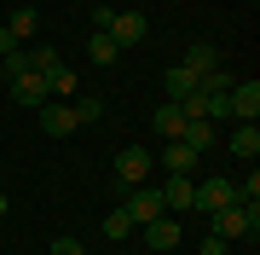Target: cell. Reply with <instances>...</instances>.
Wrapping results in <instances>:
<instances>
[{"instance_id":"ba28073f","label":"cell","mask_w":260,"mask_h":255,"mask_svg":"<svg viewBox=\"0 0 260 255\" xmlns=\"http://www.w3.org/2000/svg\"><path fill=\"white\" fill-rule=\"evenodd\" d=\"M41 128H47L52 139H70V133L81 128V122H75V110H70L64 99H47V104H41Z\"/></svg>"},{"instance_id":"9c48e42d","label":"cell","mask_w":260,"mask_h":255,"mask_svg":"<svg viewBox=\"0 0 260 255\" xmlns=\"http://www.w3.org/2000/svg\"><path fill=\"white\" fill-rule=\"evenodd\" d=\"M260 116V81H232V122H254Z\"/></svg>"},{"instance_id":"9a60e30c","label":"cell","mask_w":260,"mask_h":255,"mask_svg":"<svg viewBox=\"0 0 260 255\" xmlns=\"http://www.w3.org/2000/svg\"><path fill=\"white\" fill-rule=\"evenodd\" d=\"M232 157H243V162L260 157V128H254V122H237V128H232Z\"/></svg>"},{"instance_id":"ffe728a7","label":"cell","mask_w":260,"mask_h":255,"mask_svg":"<svg viewBox=\"0 0 260 255\" xmlns=\"http://www.w3.org/2000/svg\"><path fill=\"white\" fill-rule=\"evenodd\" d=\"M179 139H185V145H191L197 157H203L208 145H214V122H185V133H179Z\"/></svg>"},{"instance_id":"5bb4252c","label":"cell","mask_w":260,"mask_h":255,"mask_svg":"<svg viewBox=\"0 0 260 255\" xmlns=\"http://www.w3.org/2000/svg\"><path fill=\"white\" fill-rule=\"evenodd\" d=\"M35 29H41V12H35V6H12V18H6V35L18 41V47H23L29 35H35Z\"/></svg>"},{"instance_id":"83f0119b","label":"cell","mask_w":260,"mask_h":255,"mask_svg":"<svg viewBox=\"0 0 260 255\" xmlns=\"http://www.w3.org/2000/svg\"><path fill=\"white\" fill-rule=\"evenodd\" d=\"M0 99H6V87H0Z\"/></svg>"},{"instance_id":"d6986e66","label":"cell","mask_w":260,"mask_h":255,"mask_svg":"<svg viewBox=\"0 0 260 255\" xmlns=\"http://www.w3.org/2000/svg\"><path fill=\"white\" fill-rule=\"evenodd\" d=\"M156 133H162V139H179V133H185V116H179V104H156Z\"/></svg>"},{"instance_id":"6da1fadb","label":"cell","mask_w":260,"mask_h":255,"mask_svg":"<svg viewBox=\"0 0 260 255\" xmlns=\"http://www.w3.org/2000/svg\"><path fill=\"white\" fill-rule=\"evenodd\" d=\"M29 70H41L47 93H52V99H64V104L75 99V87H81V81H75V70L58 58V47H35V52H29Z\"/></svg>"},{"instance_id":"44dd1931","label":"cell","mask_w":260,"mask_h":255,"mask_svg":"<svg viewBox=\"0 0 260 255\" xmlns=\"http://www.w3.org/2000/svg\"><path fill=\"white\" fill-rule=\"evenodd\" d=\"M99 226H104V238H127V232H133V215H127V209H110Z\"/></svg>"},{"instance_id":"5b68a950","label":"cell","mask_w":260,"mask_h":255,"mask_svg":"<svg viewBox=\"0 0 260 255\" xmlns=\"http://www.w3.org/2000/svg\"><path fill=\"white\" fill-rule=\"evenodd\" d=\"M121 209L133 215V226H150V220H162V215H168L156 186H127V203H121Z\"/></svg>"},{"instance_id":"f1b7e54d","label":"cell","mask_w":260,"mask_h":255,"mask_svg":"<svg viewBox=\"0 0 260 255\" xmlns=\"http://www.w3.org/2000/svg\"><path fill=\"white\" fill-rule=\"evenodd\" d=\"M225 255H232V249H225Z\"/></svg>"},{"instance_id":"8fae6325","label":"cell","mask_w":260,"mask_h":255,"mask_svg":"<svg viewBox=\"0 0 260 255\" xmlns=\"http://www.w3.org/2000/svg\"><path fill=\"white\" fill-rule=\"evenodd\" d=\"M162 168H168V174H197V168H203V157H197L185 139H168V145H162Z\"/></svg>"},{"instance_id":"e0dca14e","label":"cell","mask_w":260,"mask_h":255,"mask_svg":"<svg viewBox=\"0 0 260 255\" xmlns=\"http://www.w3.org/2000/svg\"><path fill=\"white\" fill-rule=\"evenodd\" d=\"M203 116L208 122H232V87H225V93H208L203 87Z\"/></svg>"},{"instance_id":"3957f363","label":"cell","mask_w":260,"mask_h":255,"mask_svg":"<svg viewBox=\"0 0 260 255\" xmlns=\"http://www.w3.org/2000/svg\"><path fill=\"white\" fill-rule=\"evenodd\" d=\"M150 174H156V157H150L145 145H127V151L116 157V180L121 186H150Z\"/></svg>"},{"instance_id":"7c38bea8","label":"cell","mask_w":260,"mask_h":255,"mask_svg":"<svg viewBox=\"0 0 260 255\" xmlns=\"http://www.w3.org/2000/svg\"><path fill=\"white\" fill-rule=\"evenodd\" d=\"M179 64H185L191 76H214V70H220V47H208V41H191Z\"/></svg>"},{"instance_id":"4316f807","label":"cell","mask_w":260,"mask_h":255,"mask_svg":"<svg viewBox=\"0 0 260 255\" xmlns=\"http://www.w3.org/2000/svg\"><path fill=\"white\" fill-rule=\"evenodd\" d=\"M0 186H6V168H0Z\"/></svg>"},{"instance_id":"30bf717a","label":"cell","mask_w":260,"mask_h":255,"mask_svg":"<svg viewBox=\"0 0 260 255\" xmlns=\"http://www.w3.org/2000/svg\"><path fill=\"white\" fill-rule=\"evenodd\" d=\"M156 191H162V209H168V215H185L197 180H191V174H174V180H168V186H156Z\"/></svg>"},{"instance_id":"7a4b0ae2","label":"cell","mask_w":260,"mask_h":255,"mask_svg":"<svg viewBox=\"0 0 260 255\" xmlns=\"http://www.w3.org/2000/svg\"><path fill=\"white\" fill-rule=\"evenodd\" d=\"M208 232L225 238V244H232V238H254L260 232V203H225V209H214Z\"/></svg>"},{"instance_id":"2e32d148","label":"cell","mask_w":260,"mask_h":255,"mask_svg":"<svg viewBox=\"0 0 260 255\" xmlns=\"http://www.w3.org/2000/svg\"><path fill=\"white\" fill-rule=\"evenodd\" d=\"M87 58H93L99 70H110L116 58H121V47H116V41H110V35H104V29H99V35H87Z\"/></svg>"},{"instance_id":"4fadbf2b","label":"cell","mask_w":260,"mask_h":255,"mask_svg":"<svg viewBox=\"0 0 260 255\" xmlns=\"http://www.w3.org/2000/svg\"><path fill=\"white\" fill-rule=\"evenodd\" d=\"M203 87V76H191L185 64H174V70H162V93H168V104H179L185 93H197Z\"/></svg>"},{"instance_id":"d4e9b609","label":"cell","mask_w":260,"mask_h":255,"mask_svg":"<svg viewBox=\"0 0 260 255\" xmlns=\"http://www.w3.org/2000/svg\"><path fill=\"white\" fill-rule=\"evenodd\" d=\"M12 52H23V47H18V41L6 35V29H0V58H12Z\"/></svg>"},{"instance_id":"277c9868","label":"cell","mask_w":260,"mask_h":255,"mask_svg":"<svg viewBox=\"0 0 260 255\" xmlns=\"http://www.w3.org/2000/svg\"><path fill=\"white\" fill-rule=\"evenodd\" d=\"M0 87H6V93L18 99L23 110H41V104L52 99V93H47V81H41V70H18V76H12V81H0Z\"/></svg>"},{"instance_id":"cb8c5ba5","label":"cell","mask_w":260,"mask_h":255,"mask_svg":"<svg viewBox=\"0 0 260 255\" xmlns=\"http://www.w3.org/2000/svg\"><path fill=\"white\" fill-rule=\"evenodd\" d=\"M232 244H225V238H214V232H203V255H225Z\"/></svg>"},{"instance_id":"603a6c76","label":"cell","mask_w":260,"mask_h":255,"mask_svg":"<svg viewBox=\"0 0 260 255\" xmlns=\"http://www.w3.org/2000/svg\"><path fill=\"white\" fill-rule=\"evenodd\" d=\"M110 18H116V6H110V0H99V6H93V23H99V29H110Z\"/></svg>"},{"instance_id":"ac0fdd59","label":"cell","mask_w":260,"mask_h":255,"mask_svg":"<svg viewBox=\"0 0 260 255\" xmlns=\"http://www.w3.org/2000/svg\"><path fill=\"white\" fill-rule=\"evenodd\" d=\"M70 110H75V122H81V128H93V122H104V99H93V93L70 99Z\"/></svg>"},{"instance_id":"484cf974","label":"cell","mask_w":260,"mask_h":255,"mask_svg":"<svg viewBox=\"0 0 260 255\" xmlns=\"http://www.w3.org/2000/svg\"><path fill=\"white\" fill-rule=\"evenodd\" d=\"M0 215H6V186H0Z\"/></svg>"},{"instance_id":"52a82bcc","label":"cell","mask_w":260,"mask_h":255,"mask_svg":"<svg viewBox=\"0 0 260 255\" xmlns=\"http://www.w3.org/2000/svg\"><path fill=\"white\" fill-rule=\"evenodd\" d=\"M179 244H185V226H179L174 215H162V220L145 226V249H150V255H168V249H179Z\"/></svg>"},{"instance_id":"7402d4cb","label":"cell","mask_w":260,"mask_h":255,"mask_svg":"<svg viewBox=\"0 0 260 255\" xmlns=\"http://www.w3.org/2000/svg\"><path fill=\"white\" fill-rule=\"evenodd\" d=\"M52 255H87V249H81V238H70V232H58V238H52Z\"/></svg>"},{"instance_id":"8992f818","label":"cell","mask_w":260,"mask_h":255,"mask_svg":"<svg viewBox=\"0 0 260 255\" xmlns=\"http://www.w3.org/2000/svg\"><path fill=\"white\" fill-rule=\"evenodd\" d=\"M104 35H110L116 47H139V41L150 35V18H145V12H116V18H110V29H104Z\"/></svg>"}]
</instances>
